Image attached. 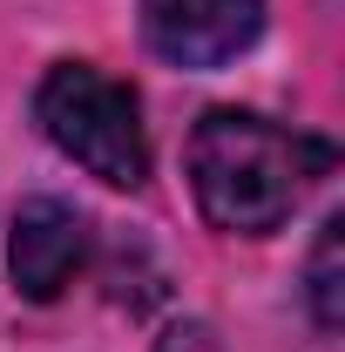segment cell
<instances>
[{"instance_id": "obj_1", "label": "cell", "mask_w": 345, "mask_h": 352, "mask_svg": "<svg viewBox=\"0 0 345 352\" xmlns=\"http://www.w3.org/2000/svg\"><path fill=\"white\" fill-rule=\"evenodd\" d=\"M332 163L325 142L291 135L251 109H210L190 135V190L197 210L230 237H264L291 217L304 176Z\"/></svg>"}, {"instance_id": "obj_2", "label": "cell", "mask_w": 345, "mask_h": 352, "mask_svg": "<svg viewBox=\"0 0 345 352\" xmlns=\"http://www.w3.org/2000/svg\"><path fill=\"white\" fill-rule=\"evenodd\" d=\"M34 122L47 129V142L82 163L88 176L135 190L149 176V135H142V109L135 88L88 68V61H54L34 88Z\"/></svg>"}, {"instance_id": "obj_3", "label": "cell", "mask_w": 345, "mask_h": 352, "mask_svg": "<svg viewBox=\"0 0 345 352\" xmlns=\"http://www.w3.org/2000/svg\"><path fill=\"white\" fill-rule=\"evenodd\" d=\"M264 0H142V34L176 68H223L258 41Z\"/></svg>"}, {"instance_id": "obj_4", "label": "cell", "mask_w": 345, "mask_h": 352, "mask_svg": "<svg viewBox=\"0 0 345 352\" xmlns=\"http://www.w3.org/2000/svg\"><path fill=\"white\" fill-rule=\"evenodd\" d=\"M88 258V223L75 204H54V197H34L14 210V230H7V271H14V292L21 298H61L75 285V271Z\"/></svg>"}, {"instance_id": "obj_5", "label": "cell", "mask_w": 345, "mask_h": 352, "mask_svg": "<svg viewBox=\"0 0 345 352\" xmlns=\"http://www.w3.org/2000/svg\"><path fill=\"white\" fill-rule=\"evenodd\" d=\"M339 230H345V217H325L318 251H311V311H318L325 332L345 325V298H339Z\"/></svg>"}, {"instance_id": "obj_6", "label": "cell", "mask_w": 345, "mask_h": 352, "mask_svg": "<svg viewBox=\"0 0 345 352\" xmlns=\"http://www.w3.org/2000/svg\"><path fill=\"white\" fill-rule=\"evenodd\" d=\"M156 352H223V339H216L210 325H197V318H183V325H170V332L156 339Z\"/></svg>"}]
</instances>
